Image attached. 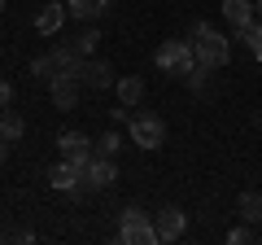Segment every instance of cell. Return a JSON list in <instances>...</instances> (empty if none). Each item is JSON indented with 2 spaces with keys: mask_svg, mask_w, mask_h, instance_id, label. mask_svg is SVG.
<instances>
[{
  "mask_svg": "<svg viewBox=\"0 0 262 245\" xmlns=\"http://www.w3.org/2000/svg\"><path fill=\"white\" fill-rule=\"evenodd\" d=\"M192 53H196V62H206V66L219 70V66L232 62V39L219 27H210V22H192Z\"/></svg>",
  "mask_w": 262,
  "mask_h": 245,
  "instance_id": "1",
  "label": "cell"
},
{
  "mask_svg": "<svg viewBox=\"0 0 262 245\" xmlns=\"http://www.w3.org/2000/svg\"><path fill=\"white\" fill-rule=\"evenodd\" d=\"M118 241L122 245H153L158 241V223H153L140 206H127L118 215Z\"/></svg>",
  "mask_w": 262,
  "mask_h": 245,
  "instance_id": "2",
  "label": "cell"
},
{
  "mask_svg": "<svg viewBox=\"0 0 262 245\" xmlns=\"http://www.w3.org/2000/svg\"><path fill=\"white\" fill-rule=\"evenodd\" d=\"M158 70H166V75H179L184 79L188 70L196 66V53H192V39H162L158 44Z\"/></svg>",
  "mask_w": 262,
  "mask_h": 245,
  "instance_id": "3",
  "label": "cell"
},
{
  "mask_svg": "<svg viewBox=\"0 0 262 245\" xmlns=\"http://www.w3.org/2000/svg\"><path fill=\"white\" fill-rule=\"evenodd\" d=\"M131 145H140V149H162L166 145V122L158 114H131Z\"/></svg>",
  "mask_w": 262,
  "mask_h": 245,
  "instance_id": "4",
  "label": "cell"
},
{
  "mask_svg": "<svg viewBox=\"0 0 262 245\" xmlns=\"http://www.w3.org/2000/svg\"><path fill=\"white\" fill-rule=\"evenodd\" d=\"M114 179H118V162L105 158V153H96L83 167V193H101V189H110Z\"/></svg>",
  "mask_w": 262,
  "mask_h": 245,
  "instance_id": "5",
  "label": "cell"
},
{
  "mask_svg": "<svg viewBox=\"0 0 262 245\" xmlns=\"http://www.w3.org/2000/svg\"><path fill=\"white\" fill-rule=\"evenodd\" d=\"M57 149H61L66 162H75V167H88L96 158V140H88L83 132H61L57 136Z\"/></svg>",
  "mask_w": 262,
  "mask_h": 245,
  "instance_id": "6",
  "label": "cell"
},
{
  "mask_svg": "<svg viewBox=\"0 0 262 245\" xmlns=\"http://www.w3.org/2000/svg\"><path fill=\"white\" fill-rule=\"evenodd\" d=\"M79 84H83V88H114L118 79H114L110 62H101V57H83V62H79Z\"/></svg>",
  "mask_w": 262,
  "mask_h": 245,
  "instance_id": "7",
  "label": "cell"
},
{
  "mask_svg": "<svg viewBox=\"0 0 262 245\" xmlns=\"http://www.w3.org/2000/svg\"><path fill=\"white\" fill-rule=\"evenodd\" d=\"M48 184H53L57 193H83V167H75V162H57L53 171H48Z\"/></svg>",
  "mask_w": 262,
  "mask_h": 245,
  "instance_id": "8",
  "label": "cell"
},
{
  "mask_svg": "<svg viewBox=\"0 0 262 245\" xmlns=\"http://www.w3.org/2000/svg\"><path fill=\"white\" fill-rule=\"evenodd\" d=\"M158 241H179V236L188 232V215L179 206H166V210H158Z\"/></svg>",
  "mask_w": 262,
  "mask_h": 245,
  "instance_id": "9",
  "label": "cell"
},
{
  "mask_svg": "<svg viewBox=\"0 0 262 245\" xmlns=\"http://www.w3.org/2000/svg\"><path fill=\"white\" fill-rule=\"evenodd\" d=\"M79 88H83V84H79L75 75H57L53 84H48V96H53L57 110H75V105H79Z\"/></svg>",
  "mask_w": 262,
  "mask_h": 245,
  "instance_id": "10",
  "label": "cell"
},
{
  "mask_svg": "<svg viewBox=\"0 0 262 245\" xmlns=\"http://www.w3.org/2000/svg\"><path fill=\"white\" fill-rule=\"evenodd\" d=\"M66 0H53V5H44V9L35 13V31L39 35H57V31H61V22H66Z\"/></svg>",
  "mask_w": 262,
  "mask_h": 245,
  "instance_id": "11",
  "label": "cell"
},
{
  "mask_svg": "<svg viewBox=\"0 0 262 245\" xmlns=\"http://www.w3.org/2000/svg\"><path fill=\"white\" fill-rule=\"evenodd\" d=\"M223 18L232 22L236 31L253 27V22H258V5H253V0H223Z\"/></svg>",
  "mask_w": 262,
  "mask_h": 245,
  "instance_id": "12",
  "label": "cell"
},
{
  "mask_svg": "<svg viewBox=\"0 0 262 245\" xmlns=\"http://www.w3.org/2000/svg\"><path fill=\"white\" fill-rule=\"evenodd\" d=\"M66 9H70L75 22H96V18H105L110 0H66Z\"/></svg>",
  "mask_w": 262,
  "mask_h": 245,
  "instance_id": "13",
  "label": "cell"
},
{
  "mask_svg": "<svg viewBox=\"0 0 262 245\" xmlns=\"http://www.w3.org/2000/svg\"><path fill=\"white\" fill-rule=\"evenodd\" d=\"M114 92H118V101L127 105V110H136V105L144 101V79L127 75V79H118V84H114Z\"/></svg>",
  "mask_w": 262,
  "mask_h": 245,
  "instance_id": "14",
  "label": "cell"
},
{
  "mask_svg": "<svg viewBox=\"0 0 262 245\" xmlns=\"http://www.w3.org/2000/svg\"><path fill=\"white\" fill-rule=\"evenodd\" d=\"M236 215L258 228L262 223V193H241V197H236Z\"/></svg>",
  "mask_w": 262,
  "mask_h": 245,
  "instance_id": "15",
  "label": "cell"
},
{
  "mask_svg": "<svg viewBox=\"0 0 262 245\" xmlns=\"http://www.w3.org/2000/svg\"><path fill=\"white\" fill-rule=\"evenodd\" d=\"M22 132H27L22 114H18V110H0V136H5L9 145H18V140H22Z\"/></svg>",
  "mask_w": 262,
  "mask_h": 245,
  "instance_id": "16",
  "label": "cell"
},
{
  "mask_svg": "<svg viewBox=\"0 0 262 245\" xmlns=\"http://www.w3.org/2000/svg\"><path fill=\"white\" fill-rule=\"evenodd\" d=\"M236 39H241V44L249 48L253 57H262V22H253V27H241V31H236Z\"/></svg>",
  "mask_w": 262,
  "mask_h": 245,
  "instance_id": "17",
  "label": "cell"
},
{
  "mask_svg": "<svg viewBox=\"0 0 262 245\" xmlns=\"http://www.w3.org/2000/svg\"><path fill=\"white\" fill-rule=\"evenodd\" d=\"M210 75H214V66H206V62H196L192 70H188V88H192V92H206V84H210Z\"/></svg>",
  "mask_w": 262,
  "mask_h": 245,
  "instance_id": "18",
  "label": "cell"
},
{
  "mask_svg": "<svg viewBox=\"0 0 262 245\" xmlns=\"http://www.w3.org/2000/svg\"><path fill=\"white\" fill-rule=\"evenodd\" d=\"M31 75H35L39 79V84H53V79H57V66H53V57H35V62H31Z\"/></svg>",
  "mask_w": 262,
  "mask_h": 245,
  "instance_id": "19",
  "label": "cell"
},
{
  "mask_svg": "<svg viewBox=\"0 0 262 245\" xmlns=\"http://www.w3.org/2000/svg\"><path fill=\"white\" fill-rule=\"evenodd\" d=\"M96 44H101V31H92V27H88V31H79L75 53H79V57H92V53H96Z\"/></svg>",
  "mask_w": 262,
  "mask_h": 245,
  "instance_id": "20",
  "label": "cell"
},
{
  "mask_svg": "<svg viewBox=\"0 0 262 245\" xmlns=\"http://www.w3.org/2000/svg\"><path fill=\"white\" fill-rule=\"evenodd\" d=\"M118 149H122V136L110 127V132H105L101 140H96V153H105V158H118Z\"/></svg>",
  "mask_w": 262,
  "mask_h": 245,
  "instance_id": "21",
  "label": "cell"
},
{
  "mask_svg": "<svg viewBox=\"0 0 262 245\" xmlns=\"http://www.w3.org/2000/svg\"><path fill=\"white\" fill-rule=\"evenodd\" d=\"M249 241H258V232H253V223H245V219H241V228L227 232V245H249Z\"/></svg>",
  "mask_w": 262,
  "mask_h": 245,
  "instance_id": "22",
  "label": "cell"
},
{
  "mask_svg": "<svg viewBox=\"0 0 262 245\" xmlns=\"http://www.w3.org/2000/svg\"><path fill=\"white\" fill-rule=\"evenodd\" d=\"M9 105H13V84L0 79V110H9Z\"/></svg>",
  "mask_w": 262,
  "mask_h": 245,
  "instance_id": "23",
  "label": "cell"
},
{
  "mask_svg": "<svg viewBox=\"0 0 262 245\" xmlns=\"http://www.w3.org/2000/svg\"><path fill=\"white\" fill-rule=\"evenodd\" d=\"M13 241H22V245H31V241H35V232H31V228H18V232H13Z\"/></svg>",
  "mask_w": 262,
  "mask_h": 245,
  "instance_id": "24",
  "label": "cell"
},
{
  "mask_svg": "<svg viewBox=\"0 0 262 245\" xmlns=\"http://www.w3.org/2000/svg\"><path fill=\"white\" fill-rule=\"evenodd\" d=\"M9 149H13V145L5 140V136H0V167H5V158H9Z\"/></svg>",
  "mask_w": 262,
  "mask_h": 245,
  "instance_id": "25",
  "label": "cell"
},
{
  "mask_svg": "<svg viewBox=\"0 0 262 245\" xmlns=\"http://www.w3.org/2000/svg\"><path fill=\"white\" fill-rule=\"evenodd\" d=\"M253 5H258V22H262V0H253Z\"/></svg>",
  "mask_w": 262,
  "mask_h": 245,
  "instance_id": "26",
  "label": "cell"
},
{
  "mask_svg": "<svg viewBox=\"0 0 262 245\" xmlns=\"http://www.w3.org/2000/svg\"><path fill=\"white\" fill-rule=\"evenodd\" d=\"M0 241H9V232H0Z\"/></svg>",
  "mask_w": 262,
  "mask_h": 245,
  "instance_id": "27",
  "label": "cell"
},
{
  "mask_svg": "<svg viewBox=\"0 0 262 245\" xmlns=\"http://www.w3.org/2000/svg\"><path fill=\"white\" fill-rule=\"evenodd\" d=\"M0 9H5V0H0Z\"/></svg>",
  "mask_w": 262,
  "mask_h": 245,
  "instance_id": "28",
  "label": "cell"
},
{
  "mask_svg": "<svg viewBox=\"0 0 262 245\" xmlns=\"http://www.w3.org/2000/svg\"><path fill=\"white\" fill-rule=\"evenodd\" d=\"M258 241H262V232H258Z\"/></svg>",
  "mask_w": 262,
  "mask_h": 245,
  "instance_id": "29",
  "label": "cell"
}]
</instances>
